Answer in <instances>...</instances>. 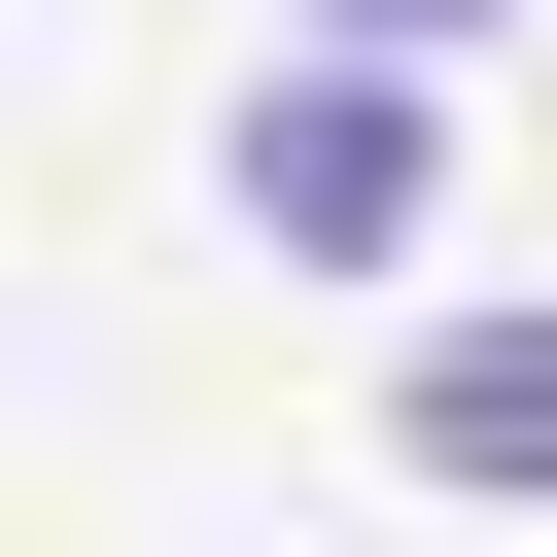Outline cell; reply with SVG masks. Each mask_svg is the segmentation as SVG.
<instances>
[{
    "instance_id": "6da1fadb",
    "label": "cell",
    "mask_w": 557,
    "mask_h": 557,
    "mask_svg": "<svg viewBox=\"0 0 557 557\" xmlns=\"http://www.w3.org/2000/svg\"><path fill=\"white\" fill-rule=\"evenodd\" d=\"M244 209H278L313 278H383V244H418V70H383V35H313V70H244Z\"/></svg>"
},
{
    "instance_id": "7a4b0ae2",
    "label": "cell",
    "mask_w": 557,
    "mask_h": 557,
    "mask_svg": "<svg viewBox=\"0 0 557 557\" xmlns=\"http://www.w3.org/2000/svg\"><path fill=\"white\" fill-rule=\"evenodd\" d=\"M418 487H557V313H418Z\"/></svg>"
},
{
    "instance_id": "3957f363",
    "label": "cell",
    "mask_w": 557,
    "mask_h": 557,
    "mask_svg": "<svg viewBox=\"0 0 557 557\" xmlns=\"http://www.w3.org/2000/svg\"><path fill=\"white\" fill-rule=\"evenodd\" d=\"M278 35H383V70H453V35H487V0H278Z\"/></svg>"
}]
</instances>
